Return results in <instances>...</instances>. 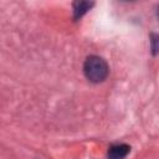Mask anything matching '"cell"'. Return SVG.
Here are the masks:
<instances>
[{
  "instance_id": "obj_1",
  "label": "cell",
  "mask_w": 159,
  "mask_h": 159,
  "mask_svg": "<svg viewBox=\"0 0 159 159\" xmlns=\"http://www.w3.org/2000/svg\"><path fill=\"white\" fill-rule=\"evenodd\" d=\"M83 71H84L87 80H89L91 82L98 83V82H102L106 80V77L108 76L109 68H108L107 62L102 57L89 56L84 61Z\"/></svg>"
},
{
  "instance_id": "obj_2",
  "label": "cell",
  "mask_w": 159,
  "mask_h": 159,
  "mask_svg": "<svg viewBox=\"0 0 159 159\" xmlns=\"http://www.w3.org/2000/svg\"><path fill=\"white\" fill-rule=\"evenodd\" d=\"M130 152V147L127 144H114L108 149V159H124Z\"/></svg>"
},
{
  "instance_id": "obj_3",
  "label": "cell",
  "mask_w": 159,
  "mask_h": 159,
  "mask_svg": "<svg viewBox=\"0 0 159 159\" xmlns=\"http://www.w3.org/2000/svg\"><path fill=\"white\" fill-rule=\"evenodd\" d=\"M93 6V2H88V1H76L73 2V14H75V19L81 17L83 14H86L91 7Z\"/></svg>"
},
{
  "instance_id": "obj_4",
  "label": "cell",
  "mask_w": 159,
  "mask_h": 159,
  "mask_svg": "<svg viewBox=\"0 0 159 159\" xmlns=\"http://www.w3.org/2000/svg\"><path fill=\"white\" fill-rule=\"evenodd\" d=\"M150 43H152L153 55L159 53V34H152L150 35Z\"/></svg>"
},
{
  "instance_id": "obj_5",
  "label": "cell",
  "mask_w": 159,
  "mask_h": 159,
  "mask_svg": "<svg viewBox=\"0 0 159 159\" xmlns=\"http://www.w3.org/2000/svg\"><path fill=\"white\" fill-rule=\"evenodd\" d=\"M157 15H158V17H159V6H158V10H157Z\"/></svg>"
}]
</instances>
